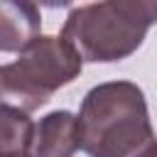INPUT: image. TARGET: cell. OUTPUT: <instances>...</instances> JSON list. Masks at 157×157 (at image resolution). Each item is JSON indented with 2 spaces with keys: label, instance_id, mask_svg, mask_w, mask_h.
<instances>
[{
  "label": "cell",
  "instance_id": "6",
  "mask_svg": "<svg viewBox=\"0 0 157 157\" xmlns=\"http://www.w3.org/2000/svg\"><path fill=\"white\" fill-rule=\"evenodd\" d=\"M34 128L29 113L0 103V155H29Z\"/></svg>",
  "mask_w": 157,
  "mask_h": 157
},
{
  "label": "cell",
  "instance_id": "7",
  "mask_svg": "<svg viewBox=\"0 0 157 157\" xmlns=\"http://www.w3.org/2000/svg\"><path fill=\"white\" fill-rule=\"evenodd\" d=\"M0 157H32V155H0Z\"/></svg>",
  "mask_w": 157,
  "mask_h": 157
},
{
  "label": "cell",
  "instance_id": "1",
  "mask_svg": "<svg viewBox=\"0 0 157 157\" xmlns=\"http://www.w3.org/2000/svg\"><path fill=\"white\" fill-rule=\"evenodd\" d=\"M81 150L91 157H157L145 93L132 81L93 86L78 108Z\"/></svg>",
  "mask_w": 157,
  "mask_h": 157
},
{
  "label": "cell",
  "instance_id": "4",
  "mask_svg": "<svg viewBox=\"0 0 157 157\" xmlns=\"http://www.w3.org/2000/svg\"><path fill=\"white\" fill-rule=\"evenodd\" d=\"M81 150L78 118L69 110H52L34 128L32 157H74Z\"/></svg>",
  "mask_w": 157,
  "mask_h": 157
},
{
  "label": "cell",
  "instance_id": "2",
  "mask_svg": "<svg viewBox=\"0 0 157 157\" xmlns=\"http://www.w3.org/2000/svg\"><path fill=\"white\" fill-rule=\"evenodd\" d=\"M155 22V0H105L74 7L59 37L74 47L81 61L113 64L135 54Z\"/></svg>",
  "mask_w": 157,
  "mask_h": 157
},
{
  "label": "cell",
  "instance_id": "3",
  "mask_svg": "<svg viewBox=\"0 0 157 157\" xmlns=\"http://www.w3.org/2000/svg\"><path fill=\"white\" fill-rule=\"evenodd\" d=\"M81 69L83 61L66 39L42 34L12 64H0V103L32 113L78 78Z\"/></svg>",
  "mask_w": 157,
  "mask_h": 157
},
{
  "label": "cell",
  "instance_id": "5",
  "mask_svg": "<svg viewBox=\"0 0 157 157\" xmlns=\"http://www.w3.org/2000/svg\"><path fill=\"white\" fill-rule=\"evenodd\" d=\"M42 37V12L32 2L0 0V52L22 54Z\"/></svg>",
  "mask_w": 157,
  "mask_h": 157
}]
</instances>
